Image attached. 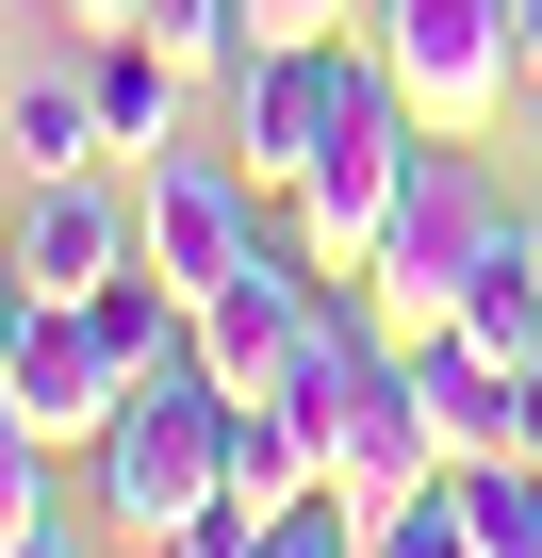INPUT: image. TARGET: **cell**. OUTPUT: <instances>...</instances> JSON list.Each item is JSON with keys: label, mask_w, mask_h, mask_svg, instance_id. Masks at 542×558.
<instances>
[{"label": "cell", "mask_w": 542, "mask_h": 558, "mask_svg": "<svg viewBox=\"0 0 542 558\" xmlns=\"http://www.w3.org/2000/svg\"><path fill=\"white\" fill-rule=\"evenodd\" d=\"M509 214H526V197H493V181H477V148H444V132H427L346 296H362V313H378L395 345H427V329H460V296H477L493 263H509Z\"/></svg>", "instance_id": "1"}, {"label": "cell", "mask_w": 542, "mask_h": 558, "mask_svg": "<svg viewBox=\"0 0 542 558\" xmlns=\"http://www.w3.org/2000/svg\"><path fill=\"white\" fill-rule=\"evenodd\" d=\"M83 476H99V525L165 558V542H181V525H197V509L230 493V395H214L197 362L132 378V411H116V427L83 444Z\"/></svg>", "instance_id": "2"}, {"label": "cell", "mask_w": 542, "mask_h": 558, "mask_svg": "<svg viewBox=\"0 0 542 558\" xmlns=\"http://www.w3.org/2000/svg\"><path fill=\"white\" fill-rule=\"evenodd\" d=\"M362 50H378V83H395L444 148H477V132L526 99V17H509V0H378Z\"/></svg>", "instance_id": "3"}, {"label": "cell", "mask_w": 542, "mask_h": 558, "mask_svg": "<svg viewBox=\"0 0 542 558\" xmlns=\"http://www.w3.org/2000/svg\"><path fill=\"white\" fill-rule=\"evenodd\" d=\"M362 99H378V50H362V34H329V50H246V66H230V165L280 197Z\"/></svg>", "instance_id": "4"}, {"label": "cell", "mask_w": 542, "mask_h": 558, "mask_svg": "<svg viewBox=\"0 0 542 558\" xmlns=\"http://www.w3.org/2000/svg\"><path fill=\"white\" fill-rule=\"evenodd\" d=\"M411 148H427V116H411V99L378 83V99H362V116H346V132H329V148H313V165L280 181V230H297V246H313L329 279H362V246H378V214H395Z\"/></svg>", "instance_id": "5"}, {"label": "cell", "mask_w": 542, "mask_h": 558, "mask_svg": "<svg viewBox=\"0 0 542 558\" xmlns=\"http://www.w3.org/2000/svg\"><path fill=\"white\" fill-rule=\"evenodd\" d=\"M313 296H329V263L297 246V230H263L214 296H197V378L246 411V395H280V362H297V329H313Z\"/></svg>", "instance_id": "6"}, {"label": "cell", "mask_w": 542, "mask_h": 558, "mask_svg": "<svg viewBox=\"0 0 542 558\" xmlns=\"http://www.w3.org/2000/svg\"><path fill=\"white\" fill-rule=\"evenodd\" d=\"M132 246L181 279V296H214V279L263 246V181H246L230 148H148V165H132Z\"/></svg>", "instance_id": "7"}, {"label": "cell", "mask_w": 542, "mask_h": 558, "mask_svg": "<svg viewBox=\"0 0 542 558\" xmlns=\"http://www.w3.org/2000/svg\"><path fill=\"white\" fill-rule=\"evenodd\" d=\"M0 411H17L34 444H67V460H83V444L132 411V362H116V329H99L83 296H34V329L0 345Z\"/></svg>", "instance_id": "8"}, {"label": "cell", "mask_w": 542, "mask_h": 558, "mask_svg": "<svg viewBox=\"0 0 542 558\" xmlns=\"http://www.w3.org/2000/svg\"><path fill=\"white\" fill-rule=\"evenodd\" d=\"M116 263H132V197H99V165L83 181H34V214H17V279H34V296H99Z\"/></svg>", "instance_id": "9"}, {"label": "cell", "mask_w": 542, "mask_h": 558, "mask_svg": "<svg viewBox=\"0 0 542 558\" xmlns=\"http://www.w3.org/2000/svg\"><path fill=\"white\" fill-rule=\"evenodd\" d=\"M83 83H99V132H116V165L181 148V99H197V66H165L148 34H99V50H83Z\"/></svg>", "instance_id": "10"}, {"label": "cell", "mask_w": 542, "mask_h": 558, "mask_svg": "<svg viewBox=\"0 0 542 558\" xmlns=\"http://www.w3.org/2000/svg\"><path fill=\"white\" fill-rule=\"evenodd\" d=\"M0 132H17V165H34V181H83V165H116V132H99V83H83V66L17 83V99H0Z\"/></svg>", "instance_id": "11"}, {"label": "cell", "mask_w": 542, "mask_h": 558, "mask_svg": "<svg viewBox=\"0 0 542 558\" xmlns=\"http://www.w3.org/2000/svg\"><path fill=\"white\" fill-rule=\"evenodd\" d=\"M362 558H493V542H477V493L427 476V493H395V509L362 525Z\"/></svg>", "instance_id": "12"}, {"label": "cell", "mask_w": 542, "mask_h": 558, "mask_svg": "<svg viewBox=\"0 0 542 558\" xmlns=\"http://www.w3.org/2000/svg\"><path fill=\"white\" fill-rule=\"evenodd\" d=\"M132 34H148L165 66H197V83H230V66H246V0H132Z\"/></svg>", "instance_id": "13"}, {"label": "cell", "mask_w": 542, "mask_h": 558, "mask_svg": "<svg viewBox=\"0 0 542 558\" xmlns=\"http://www.w3.org/2000/svg\"><path fill=\"white\" fill-rule=\"evenodd\" d=\"M460 493H477L493 558H542V460H460Z\"/></svg>", "instance_id": "14"}, {"label": "cell", "mask_w": 542, "mask_h": 558, "mask_svg": "<svg viewBox=\"0 0 542 558\" xmlns=\"http://www.w3.org/2000/svg\"><path fill=\"white\" fill-rule=\"evenodd\" d=\"M50 460H67V444H34L17 411H0V542H34V525H50Z\"/></svg>", "instance_id": "15"}, {"label": "cell", "mask_w": 542, "mask_h": 558, "mask_svg": "<svg viewBox=\"0 0 542 558\" xmlns=\"http://www.w3.org/2000/svg\"><path fill=\"white\" fill-rule=\"evenodd\" d=\"M362 17H378V0H246V50H329Z\"/></svg>", "instance_id": "16"}, {"label": "cell", "mask_w": 542, "mask_h": 558, "mask_svg": "<svg viewBox=\"0 0 542 558\" xmlns=\"http://www.w3.org/2000/svg\"><path fill=\"white\" fill-rule=\"evenodd\" d=\"M263 542H280V525H263V509H246V493H214V509H197V525H181V542H165V558H263Z\"/></svg>", "instance_id": "17"}, {"label": "cell", "mask_w": 542, "mask_h": 558, "mask_svg": "<svg viewBox=\"0 0 542 558\" xmlns=\"http://www.w3.org/2000/svg\"><path fill=\"white\" fill-rule=\"evenodd\" d=\"M263 558H362V525H346V493H313V509H297L280 542H263Z\"/></svg>", "instance_id": "18"}, {"label": "cell", "mask_w": 542, "mask_h": 558, "mask_svg": "<svg viewBox=\"0 0 542 558\" xmlns=\"http://www.w3.org/2000/svg\"><path fill=\"white\" fill-rule=\"evenodd\" d=\"M34 329V279H17V246H0V345H17Z\"/></svg>", "instance_id": "19"}, {"label": "cell", "mask_w": 542, "mask_h": 558, "mask_svg": "<svg viewBox=\"0 0 542 558\" xmlns=\"http://www.w3.org/2000/svg\"><path fill=\"white\" fill-rule=\"evenodd\" d=\"M50 17H83V34H132V0H50Z\"/></svg>", "instance_id": "20"}, {"label": "cell", "mask_w": 542, "mask_h": 558, "mask_svg": "<svg viewBox=\"0 0 542 558\" xmlns=\"http://www.w3.org/2000/svg\"><path fill=\"white\" fill-rule=\"evenodd\" d=\"M509 17H526V83H542V0H509Z\"/></svg>", "instance_id": "21"}, {"label": "cell", "mask_w": 542, "mask_h": 558, "mask_svg": "<svg viewBox=\"0 0 542 558\" xmlns=\"http://www.w3.org/2000/svg\"><path fill=\"white\" fill-rule=\"evenodd\" d=\"M509 230H526V279H542V197H526V214H509Z\"/></svg>", "instance_id": "22"}, {"label": "cell", "mask_w": 542, "mask_h": 558, "mask_svg": "<svg viewBox=\"0 0 542 558\" xmlns=\"http://www.w3.org/2000/svg\"><path fill=\"white\" fill-rule=\"evenodd\" d=\"M0 558H67V542H50V525H34V542H0Z\"/></svg>", "instance_id": "23"}]
</instances>
